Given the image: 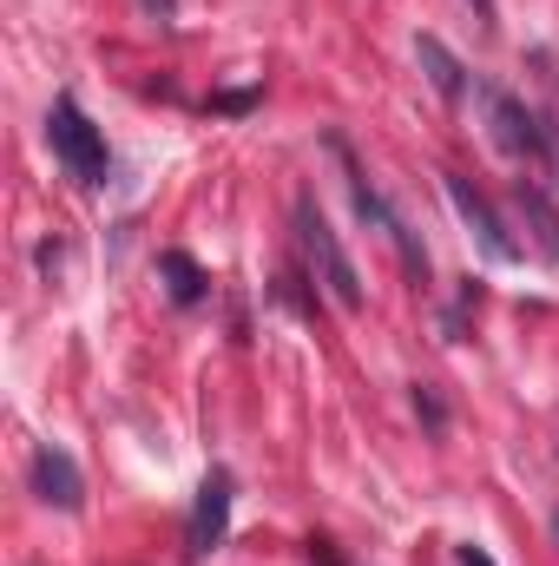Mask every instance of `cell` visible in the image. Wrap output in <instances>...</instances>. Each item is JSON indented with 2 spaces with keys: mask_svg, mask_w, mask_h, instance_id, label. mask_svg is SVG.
I'll use <instances>...</instances> for the list:
<instances>
[{
  "mask_svg": "<svg viewBox=\"0 0 559 566\" xmlns=\"http://www.w3.org/2000/svg\"><path fill=\"white\" fill-rule=\"evenodd\" d=\"M46 139H53V158L86 185V191H99L106 178H113V151H106V139H99V126L80 113V99H53V113H46Z\"/></svg>",
  "mask_w": 559,
  "mask_h": 566,
  "instance_id": "1",
  "label": "cell"
},
{
  "mask_svg": "<svg viewBox=\"0 0 559 566\" xmlns=\"http://www.w3.org/2000/svg\"><path fill=\"white\" fill-rule=\"evenodd\" d=\"M296 231H303V251H309V264H316V283L329 290V303L356 316V310H362V271H356V258L342 251V238L329 231V218H323L309 198L296 205Z\"/></svg>",
  "mask_w": 559,
  "mask_h": 566,
  "instance_id": "2",
  "label": "cell"
},
{
  "mask_svg": "<svg viewBox=\"0 0 559 566\" xmlns=\"http://www.w3.org/2000/svg\"><path fill=\"white\" fill-rule=\"evenodd\" d=\"M481 93V113H487V139L500 145L507 158H520V165H540V139H547V119H534L514 93H500V86H474Z\"/></svg>",
  "mask_w": 559,
  "mask_h": 566,
  "instance_id": "3",
  "label": "cell"
},
{
  "mask_svg": "<svg viewBox=\"0 0 559 566\" xmlns=\"http://www.w3.org/2000/svg\"><path fill=\"white\" fill-rule=\"evenodd\" d=\"M441 185H447V205L461 211V224L481 238V251L494 258V264H520V244L507 238V224H500V211L474 191V178H461V171H441Z\"/></svg>",
  "mask_w": 559,
  "mask_h": 566,
  "instance_id": "4",
  "label": "cell"
},
{
  "mask_svg": "<svg viewBox=\"0 0 559 566\" xmlns=\"http://www.w3.org/2000/svg\"><path fill=\"white\" fill-rule=\"evenodd\" d=\"M33 494L46 501V507H60V514H80V501H86V481H80V461L66 454V448H33Z\"/></svg>",
  "mask_w": 559,
  "mask_h": 566,
  "instance_id": "5",
  "label": "cell"
},
{
  "mask_svg": "<svg viewBox=\"0 0 559 566\" xmlns=\"http://www.w3.org/2000/svg\"><path fill=\"white\" fill-rule=\"evenodd\" d=\"M224 534H231V474H224V468H211V474H204V488H198V507H191V560L218 554V547H224Z\"/></svg>",
  "mask_w": 559,
  "mask_h": 566,
  "instance_id": "6",
  "label": "cell"
},
{
  "mask_svg": "<svg viewBox=\"0 0 559 566\" xmlns=\"http://www.w3.org/2000/svg\"><path fill=\"white\" fill-rule=\"evenodd\" d=\"M415 60H421V73H428V86L441 93V106H461V99H467V66L447 53V40L415 33Z\"/></svg>",
  "mask_w": 559,
  "mask_h": 566,
  "instance_id": "7",
  "label": "cell"
},
{
  "mask_svg": "<svg viewBox=\"0 0 559 566\" xmlns=\"http://www.w3.org/2000/svg\"><path fill=\"white\" fill-rule=\"evenodd\" d=\"M514 205H520V218H527V231H534V251H540L547 264H559V211H553V198H547L534 178H520V185H514Z\"/></svg>",
  "mask_w": 559,
  "mask_h": 566,
  "instance_id": "8",
  "label": "cell"
},
{
  "mask_svg": "<svg viewBox=\"0 0 559 566\" xmlns=\"http://www.w3.org/2000/svg\"><path fill=\"white\" fill-rule=\"evenodd\" d=\"M158 271H165V290H171V303H178V310L204 303V271H198L184 251H158Z\"/></svg>",
  "mask_w": 559,
  "mask_h": 566,
  "instance_id": "9",
  "label": "cell"
},
{
  "mask_svg": "<svg viewBox=\"0 0 559 566\" xmlns=\"http://www.w3.org/2000/svg\"><path fill=\"white\" fill-rule=\"evenodd\" d=\"M415 409H421V422L434 428V434H441V428H447V409H441V396H434V389H428V382H415Z\"/></svg>",
  "mask_w": 559,
  "mask_h": 566,
  "instance_id": "10",
  "label": "cell"
},
{
  "mask_svg": "<svg viewBox=\"0 0 559 566\" xmlns=\"http://www.w3.org/2000/svg\"><path fill=\"white\" fill-rule=\"evenodd\" d=\"M211 106H218V113H251V106H257V93H218Z\"/></svg>",
  "mask_w": 559,
  "mask_h": 566,
  "instance_id": "11",
  "label": "cell"
},
{
  "mask_svg": "<svg viewBox=\"0 0 559 566\" xmlns=\"http://www.w3.org/2000/svg\"><path fill=\"white\" fill-rule=\"evenodd\" d=\"M454 560H461V566H494V554H487V547H474V541H461V547H454Z\"/></svg>",
  "mask_w": 559,
  "mask_h": 566,
  "instance_id": "12",
  "label": "cell"
},
{
  "mask_svg": "<svg viewBox=\"0 0 559 566\" xmlns=\"http://www.w3.org/2000/svg\"><path fill=\"white\" fill-rule=\"evenodd\" d=\"M151 20H178V0H139Z\"/></svg>",
  "mask_w": 559,
  "mask_h": 566,
  "instance_id": "13",
  "label": "cell"
},
{
  "mask_svg": "<svg viewBox=\"0 0 559 566\" xmlns=\"http://www.w3.org/2000/svg\"><path fill=\"white\" fill-rule=\"evenodd\" d=\"M467 7H474V20H481V27H494V0H467Z\"/></svg>",
  "mask_w": 559,
  "mask_h": 566,
  "instance_id": "14",
  "label": "cell"
},
{
  "mask_svg": "<svg viewBox=\"0 0 559 566\" xmlns=\"http://www.w3.org/2000/svg\"><path fill=\"white\" fill-rule=\"evenodd\" d=\"M553 541H559V514H553Z\"/></svg>",
  "mask_w": 559,
  "mask_h": 566,
  "instance_id": "15",
  "label": "cell"
}]
</instances>
